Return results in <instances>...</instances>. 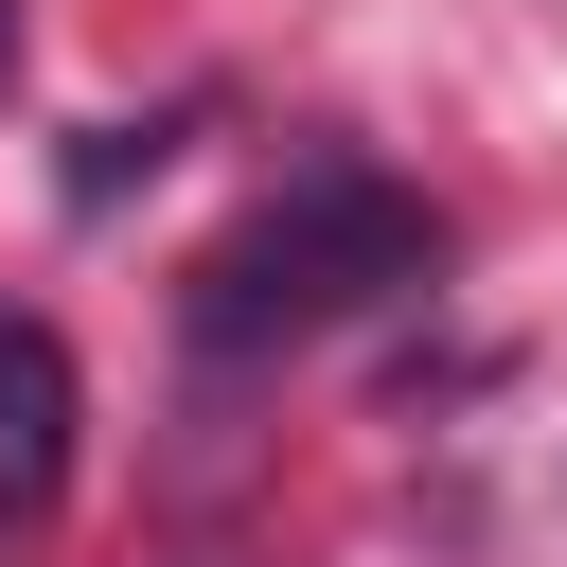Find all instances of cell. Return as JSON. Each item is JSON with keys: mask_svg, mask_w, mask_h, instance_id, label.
<instances>
[{"mask_svg": "<svg viewBox=\"0 0 567 567\" xmlns=\"http://www.w3.org/2000/svg\"><path fill=\"white\" fill-rule=\"evenodd\" d=\"M443 266V213L408 195V177H372V159H301L213 266H195V354H301V337H337V319H372L390 284H425Z\"/></svg>", "mask_w": 567, "mask_h": 567, "instance_id": "1", "label": "cell"}, {"mask_svg": "<svg viewBox=\"0 0 567 567\" xmlns=\"http://www.w3.org/2000/svg\"><path fill=\"white\" fill-rule=\"evenodd\" d=\"M53 496H71V337L0 319V549L53 532Z\"/></svg>", "mask_w": 567, "mask_h": 567, "instance_id": "2", "label": "cell"}, {"mask_svg": "<svg viewBox=\"0 0 567 567\" xmlns=\"http://www.w3.org/2000/svg\"><path fill=\"white\" fill-rule=\"evenodd\" d=\"M18 35H35V18H18V0H0V89H18Z\"/></svg>", "mask_w": 567, "mask_h": 567, "instance_id": "3", "label": "cell"}]
</instances>
